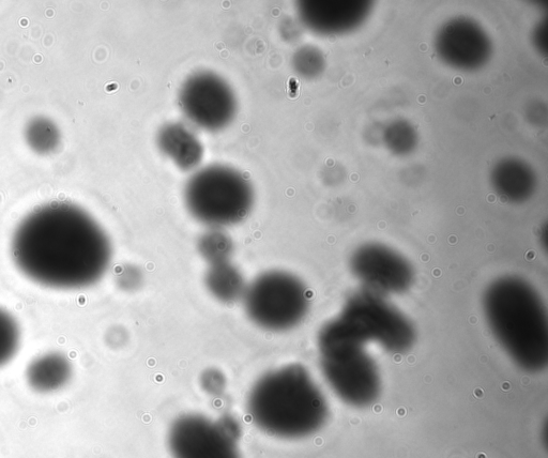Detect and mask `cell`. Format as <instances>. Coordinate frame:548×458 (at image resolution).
Returning <instances> with one entry per match:
<instances>
[{
  "label": "cell",
  "mask_w": 548,
  "mask_h": 458,
  "mask_svg": "<svg viewBox=\"0 0 548 458\" xmlns=\"http://www.w3.org/2000/svg\"><path fill=\"white\" fill-rule=\"evenodd\" d=\"M15 267L30 282L73 292L94 286L108 272L111 241L78 207L51 205L35 211L12 240Z\"/></svg>",
  "instance_id": "obj_1"
},
{
  "label": "cell",
  "mask_w": 548,
  "mask_h": 458,
  "mask_svg": "<svg viewBox=\"0 0 548 458\" xmlns=\"http://www.w3.org/2000/svg\"><path fill=\"white\" fill-rule=\"evenodd\" d=\"M251 421L262 432L281 439L307 438L321 431L329 405L306 366L293 363L258 378L247 399Z\"/></svg>",
  "instance_id": "obj_2"
},
{
  "label": "cell",
  "mask_w": 548,
  "mask_h": 458,
  "mask_svg": "<svg viewBox=\"0 0 548 458\" xmlns=\"http://www.w3.org/2000/svg\"><path fill=\"white\" fill-rule=\"evenodd\" d=\"M483 310L496 340L522 370L540 373L548 364V316L538 290L505 276L487 286Z\"/></svg>",
  "instance_id": "obj_3"
},
{
  "label": "cell",
  "mask_w": 548,
  "mask_h": 458,
  "mask_svg": "<svg viewBox=\"0 0 548 458\" xmlns=\"http://www.w3.org/2000/svg\"><path fill=\"white\" fill-rule=\"evenodd\" d=\"M367 344L326 323L317 335L319 362L327 384L345 404L367 408L382 393V377Z\"/></svg>",
  "instance_id": "obj_4"
},
{
  "label": "cell",
  "mask_w": 548,
  "mask_h": 458,
  "mask_svg": "<svg viewBox=\"0 0 548 458\" xmlns=\"http://www.w3.org/2000/svg\"><path fill=\"white\" fill-rule=\"evenodd\" d=\"M328 323L347 337L367 345L375 343L392 355L408 353L417 339L405 314L387 297L364 288L350 295L341 313Z\"/></svg>",
  "instance_id": "obj_5"
},
{
  "label": "cell",
  "mask_w": 548,
  "mask_h": 458,
  "mask_svg": "<svg viewBox=\"0 0 548 458\" xmlns=\"http://www.w3.org/2000/svg\"><path fill=\"white\" fill-rule=\"evenodd\" d=\"M254 198L250 180L225 165H210L196 172L185 188V203L192 217L217 229L246 220Z\"/></svg>",
  "instance_id": "obj_6"
},
{
  "label": "cell",
  "mask_w": 548,
  "mask_h": 458,
  "mask_svg": "<svg viewBox=\"0 0 548 458\" xmlns=\"http://www.w3.org/2000/svg\"><path fill=\"white\" fill-rule=\"evenodd\" d=\"M241 301L255 326L270 332H286L306 319L311 296L307 285L295 274L269 270L248 284Z\"/></svg>",
  "instance_id": "obj_7"
},
{
  "label": "cell",
  "mask_w": 548,
  "mask_h": 458,
  "mask_svg": "<svg viewBox=\"0 0 548 458\" xmlns=\"http://www.w3.org/2000/svg\"><path fill=\"white\" fill-rule=\"evenodd\" d=\"M239 423L230 416L212 420L189 414L170 427L167 445L173 458H241Z\"/></svg>",
  "instance_id": "obj_8"
},
{
  "label": "cell",
  "mask_w": 548,
  "mask_h": 458,
  "mask_svg": "<svg viewBox=\"0 0 548 458\" xmlns=\"http://www.w3.org/2000/svg\"><path fill=\"white\" fill-rule=\"evenodd\" d=\"M182 113L193 125L209 132L226 128L237 114L234 90L216 73H195L179 93Z\"/></svg>",
  "instance_id": "obj_9"
},
{
  "label": "cell",
  "mask_w": 548,
  "mask_h": 458,
  "mask_svg": "<svg viewBox=\"0 0 548 458\" xmlns=\"http://www.w3.org/2000/svg\"><path fill=\"white\" fill-rule=\"evenodd\" d=\"M350 271L363 285L385 297L402 295L413 286V266L399 253L379 244H367L350 258Z\"/></svg>",
  "instance_id": "obj_10"
},
{
  "label": "cell",
  "mask_w": 548,
  "mask_h": 458,
  "mask_svg": "<svg viewBox=\"0 0 548 458\" xmlns=\"http://www.w3.org/2000/svg\"><path fill=\"white\" fill-rule=\"evenodd\" d=\"M25 374L30 389L49 394L62 390L70 383L73 365L60 351H49L30 362Z\"/></svg>",
  "instance_id": "obj_11"
},
{
  "label": "cell",
  "mask_w": 548,
  "mask_h": 458,
  "mask_svg": "<svg viewBox=\"0 0 548 458\" xmlns=\"http://www.w3.org/2000/svg\"><path fill=\"white\" fill-rule=\"evenodd\" d=\"M158 146L182 171L194 170L204 156V148L199 137L178 122L167 124L160 129Z\"/></svg>",
  "instance_id": "obj_12"
},
{
  "label": "cell",
  "mask_w": 548,
  "mask_h": 458,
  "mask_svg": "<svg viewBox=\"0 0 548 458\" xmlns=\"http://www.w3.org/2000/svg\"><path fill=\"white\" fill-rule=\"evenodd\" d=\"M205 285L210 295L224 304H233L245 296L248 284L232 262L209 265Z\"/></svg>",
  "instance_id": "obj_13"
},
{
  "label": "cell",
  "mask_w": 548,
  "mask_h": 458,
  "mask_svg": "<svg viewBox=\"0 0 548 458\" xmlns=\"http://www.w3.org/2000/svg\"><path fill=\"white\" fill-rule=\"evenodd\" d=\"M197 250L209 266L232 262L235 246L232 238L222 229L211 228L197 242Z\"/></svg>",
  "instance_id": "obj_14"
},
{
  "label": "cell",
  "mask_w": 548,
  "mask_h": 458,
  "mask_svg": "<svg viewBox=\"0 0 548 458\" xmlns=\"http://www.w3.org/2000/svg\"><path fill=\"white\" fill-rule=\"evenodd\" d=\"M22 341L18 319L8 310L0 307V368L18 355Z\"/></svg>",
  "instance_id": "obj_15"
},
{
  "label": "cell",
  "mask_w": 548,
  "mask_h": 458,
  "mask_svg": "<svg viewBox=\"0 0 548 458\" xmlns=\"http://www.w3.org/2000/svg\"><path fill=\"white\" fill-rule=\"evenodd\" d=\"M226 377L218 369H208L201 376V387L209 395L219 396L226 389Z\"/></svg>",
  "instance_id": "obj_16"
},
{
  "label": "cell",
  "mask_w": 548,
  "mask_h": 458,
  "mask_svg": "<svg viewBox=\"0 0 548 458\" xmlns=\"http://www.w3.org/2000/svg\"><path fill=\"white\" fill-rule=\"evenodd\" d=\"M117 284L121 289L132 292L139 288L143 282L142 272L134 266H124L117 274Z\"/></svg>",
  "instance_id": "obj_17"
}]
</instances>
